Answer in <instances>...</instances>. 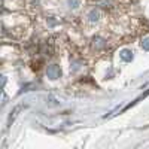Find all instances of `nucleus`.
I'll use <instances>...</instances> for the list:
<instances>
[{"mask_svg":"<svg viewBox=\"0 0 149 149\" xmlns=\"http://www.w3.org/2000/svg\"><path fill=\"white\" fill-rule=\"evenodd\" d=\"M46 76H48L49 79H52V81L58 79V78L61 76V69H60V66H57V64L48 66V69H46Z\"/></svg>","mask_w":149,"mask_h":149,"instance_id":"1","label":"nucleus"},{"mask_svg":"<svg viewBox=\"0 0 149 149\" xmlns=\"http://www.w3.org/2000/svg\"><path fill=\"white\" fill-rule=\"evenodd\" d=\"M100 17H102L100 10L94 8V9H91V10H90V14H88V21H90L91 24H94V22H98V21H100Z\"/></svg>","mask_w":149,"mask_h":149,"instance_id":"2","label":"nucleus"},{"mask_svg":"<svg viewBox=\"0 0 149 149\" xmlns=\"http://www.w3.org/2000/svg\"><path fill=\"white\" fill-rule=\"evenodd\" d=\"M148 95H149V90H146V91H145V93H143L142 95H139L137 98H136V100H133L131 103H128V104H127L125 107H124V109H122L121 112H125V110H128V109H131L133 106H136V104H137V103H139L140 100H143V98H145V97H148Z\"/></svg>","mask_w":149,"mask_h":149,"instance_id":"3","label":"nucleus"},{"mask_svg":"<svg viewBox=\"0 0 149 149\" xmlns=\"http://www.w3.org/2000/svg\"><path fill=\"white\" fill-rule=\"evenodd\" d=\"M22 107H24L22 104H18L17 107H14V110L10 112V115H9V118H8V125H12V122L15 121V118L18 116V113H19V110H21Z\"/></svg>","mask_w":149,"mask_h":149,"instance_id":"4","label":"nucleus"},{"mask_svg":"<svg viewBox=\"0 0 149 149\" xmlns=\"http://www.w3.org/2000/svg\"><path fill=\"white\" fill-rule=\"evenodd\" d=\"M104 45H106V42H104L103 37H94V39H93V48L95 49V51H100V49H103Z\"/></svg>","mask_w":149,"mask_h":149,"instance_id":"5","label":"nucleus"},{"mask_svg":"<svg viewBox=\"0 0 149 149\" xmlns=\"http://www.w3.org/2000/svg\"><path fill=\"white\" fill-rule=\"evenodd\" d=\"M119 57L124 60V61H127V63H130V61L133 60V51L131 49H122V51L119 52Z\"/></svg>","mask_w":149,"mask_h":149,"instance_id":"6","label":"nucleus"},{"mask_svg":"<svg viewBox=\"0 0 149 149\" xmlns=\"http://www.w3.org/2000/svg\"><path fill=\"white\" fill-rule=\"evenodd\" d=\"M142 48L145 49V51H149V36L143 37V40H142Z\"/></svg>","mask_w":149,"mask_h":149,"instance_id":"7","label":"nucleus"},{"mask_svg":"<svg viewBox=\"0 0 149 149\" xmlns=\"http://www.w3.org/2000/svg\"><path fill=\"white\" fill-rule=\"evenodd\" d=\"M69 5H70V8L76 9V8L81 5V0H69Z\"/></svg>","mask_w":149,"mask_h":149,"instance_id":"8","label":"nucleus"}]
</instances>
